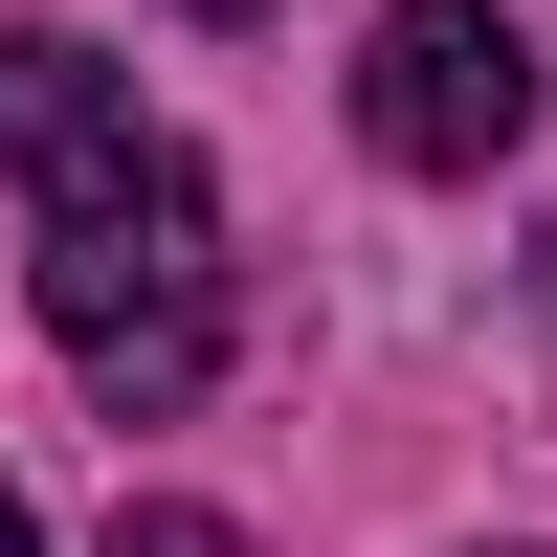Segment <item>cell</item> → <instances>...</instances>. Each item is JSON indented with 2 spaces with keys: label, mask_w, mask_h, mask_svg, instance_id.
I'll return each mask as SVG.
<instances>
[{
  "label": "cell",
  "mask_w": 557,
  "mask_h": 557,
  "mask_svg": "<svg viewBox=\"0 0 557 557\" xmlns=\"http://www.w3.org/2000/svg\"><path fill=\"white\" fill-rule=\"evenodd\" d=\"M45 335H67V380L112 401V424H178V401L223 380V201H201L178 134L45 178Z\"/></svg>",
  "instance_id": "cell-1"
},
{
  "label": "cell",
  "mask_w": 557,
  "mask_h": 557,
  "mask_svg": "<svg viewBox=\"0 0 557 557\" xmlns=\"http://www.w3.org/2000/svg\"><path fill=\"white\" fill-rule=\"evenodd\" d=\"M357 134H380L401 178H491L535 134V45L491 23V0H380V45H357Z\"/></svg>",
  "instance_id": "cell-2"
},
{
  "label": "cell",
  "mask_w": 557,
  "mask_h": 557,
  "mask_svg": "<svg viewBox=\"0 0 557 557\" xmlns=\"http://www.w3.org/2000/svg\"><path fill=\"white\" fill-rule=\"evenodd\" d=\"M89 157H134V67H89V45H0V178H89Z\"/></svg>",
  "instance_id": "cell-3"
},
{
  "label": "cell",
  "mask_w": 557,
  "mask_h": 557,
  "mask_svg": "<svg viewBox=\"0 0 557 557\" xmlns=\"http://www.w3.org/2000/svg\"><path fill=\"white\" fill-rule=\"evenodd\" d=\"M112 557H246V535H223V513H178V491H157V513H112Z\"/></svg>",
  "instance_id": "cell-4"
},
{
  "label": "cell",
  "mask_w": 557,
  "mask_h": 557,
  "mask_svg": "<svg viewBox=\"0 0 557 557\" xmlns=\"http://www.w3.org/2000/svg\"><path fill=\"white\" fill-rule=\"evenodd\" d=\"M0 557H45V535H23V491H0Z\"/></svg>",
  "instance_id": "cell-5"
},
{
  "label": "cell",
  "mask_w": 557,
  "mask_h": 557,
  "mask_svg": "<svg viewBox=\"0 0 557 557\" xmlns=\"http://www.w3.org/2000/svg\"><path fill=\"white\" fill-rule=\"evenodd\" d=\"M201 23H268V0H201Z\"/></svg>",
  "instance_id": "cell-6"
}]
</instances>
